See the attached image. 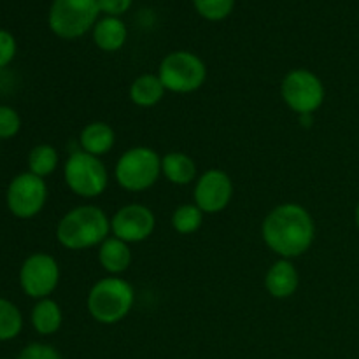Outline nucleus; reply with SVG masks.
<instances>
[{"instance_id":"obj_26","label":"nucleus","mask_w":359,"mask_h":359,"mask_svg":"<svg viewBox=\"0 0 359 359\" xmlns=\"http://www.w3.org/2000/svg\"><path fill=\"white\" fill-rule=\"evenodd\" d=\"M16 39L7 30H0V70L6 69L16 56Z\"/></svg>"},{"instance_id":"obj_29","label":"nucleus","mask_w":359,"mask_h":359,"mask_svg":"<svg viewBox=\"0 0 359 359\" xmlns=\"http://www.w3.org/2000/svg\"><path fill=\"white\" fill-rule=\"evenodd\" d=\"M354 221H356V226H358V230H359V202H358V205H356V210H354Z\"/></svg>"},{"instance_id":"obj_11","label":"nucleus","mask_w":359,"mask_h":359,"mask_svg":"<svg viewBox=\"0 0 359 359\" xmlns=\"http://www.w3.org/2000/svg\"><path fill=\"white\" fill-rule=\"evenodd\" d=\"M233 181L221 168H209L198 175L193 189V203L203 214H219L226 209L233 198Z\"/></svg>"},{"instance_id":"obj_5","label":"nucleus","mask_w":359,"mask_h":359,"mask_svg":"<svg viewBox=\"0 0 359 359\" xmlns=\"http://www.w3.org/2000/svg\"><path fill=\"white\" fill-rule=\"evenodd\" d=\"M63 181L74 195L81 198H98L109 186V170L102 158L72 151L63 163Z\"/></svg>"},{"instance_id":"obj_6","label":"nucleus","mask_w":359,"mask_h":359,"mask_svg":"<svg viewBox=\"0 0 359 359\" xmlns=\"http://www.w3.org/2000/svg\"><path fill=\"white\" fill-rule=\"evenodd\" d=\"M100 14L98 0H53L48 23L56 37L76 41L93 30Z\"/></svg>"},{"instance_id":"obj_16","label":"nucleus","mask_w":359,"mask_h":359,"mask_svg":"<svg viewBox=\"0 0 359 359\" xmlns=\"http://www.w3.org/2000/svg\"><path fill=\"white\" fill-rule=\"evenodd\" d=\"M161 175L174 186H188L198 179V167L189 154L172 151L161 156Z\"/></svg>"},{"instance_id":"obj_21","label":"nucleus","mask_w":359,"mask_h":359,"mask_svg":"<svg viewBox=\"0 0 359 359\" xmlns=\"http://www.w3.org/2000/svg\"><path fill=\"white\" fill-rule=\"evenodd\" d=\"M203 217H205V214L195 203H182V205L175 207V210L172 212L170 223L175 233L191 235L202 228Z\"/></svg>"},{"instance_id":"obj_18","label":"nucleus","mask_w":359,"mask_h":359,"mask_svg":"<svg viewBox=\"0 0 359 359\" xmlns=\"http://www.w3.org/2000/svg\"><path fill=\"white\" fill-rule=\"evenodd\" d=\"M165 93L167 90L158 74H142V76L135 77L128 90L130 100L140 109H151L158 105L163 100Z\"/></svg>"},{"instance_id":"obj_7","label":"nucleus","mask_w":359,"mask_h":359,"mask_svg":"<svg viewBox=\"0 0 359 359\" xmlns=\"http://www.w3.org/2000/svg\"><path fill=\"white\" fill-rule=\"evenodd\" d=\"M158 76L165 90L170 93L188 95L195 93L205 84L207 65L198 55L191 51H172L161 60Z\"/></svg>"},{"instance_id":"obj_23","label":"nucleus","mask_w":359,"mask_h":359,"mask_svg":"<svg viewBox=\"0 0 359 359\" xmlns=\"http://www.w3.org/2000/svg\"><path fill=\"white\" fill-rule=\"evenodd\" d=\"M195 11L207 21H223L233 13L235 0H193Z\"/></svg>"},{"instance_id":"obj_19","label":"nucleus","mask_w":359,"mask_h":359,"mask_svg":"<svg viewBox=\"0 0 359 359\" xmlns=\"http://www.w3.org/2000/svg\"><path fill=\"white\" fill-rule=\"evenodd\" d=\"M30 323L39 335H55L56 332H60V328H62L63 325L62 307H60L58 302L53 300L51 297L37 300V304L32 309Z\"/></svg>"},{"instance_id":"obj_9","label":"nucleus","mask_w":359,"mask_h":359,"mask_svg":"<svg viewBox=\"0 0 359 359\" xmlns=\"http://www.w3.org/2000/svg\"><path fill=\"white\" fill-rule=\"evenodd\" d=\"M48 184L42 177L23 172L13 177L6 191L7 209L18 219H32L42 212L48 202Z\"/></svg>"},{"instance_id":"obj_3","label":"nucleus","mask_w":359,"mask_h":359,"mask_svg":"<svg viewBox=\"0 0 359 359\" xmlns=\"http://www.w3.org/2000/svg\"><path fill=\"white\" fill-rule=\"evenodd\" d=\"M135 305V290L123 277L107 276L88 291V314L98 325L112 326L125 321Z\"/></svg>"},{"instance_id":"obj_27","label":"nucleus","mask_w":359,"mask_h":359,"mask_svg":"<svg viewBox=\"0 0 359 359\" xmlns=\"http://www.w3.org/2000/svg\"><path fill=\"white\" fill-rule=\"evenodd\" d=\"M133 0H98L100 13L105 16L119 18L132 7Z\"/></svg>"},{"instance_id":"obj_10","label":"nucleus","mask_w":359,"mask_h":359,"mask_svg":"<svg viewBox=\"0 0 359 359\" xmlns=\"http://www.w3.org/2000/svg\"><path fill=\"white\" fill-rule=\"evenodd\" d=\"M60 265L48 252H34L20 269V286L27 297L34 300L49 298L60 284Z\"/></svg>"},{"instance_id":"obj_8","label":"nucleus","mask_w":359,"mask_h":359,"mask_svg":"<svg viewBox=\"0 0 359 359\" xmlns=\"http://www.w3.org/2000/svg\"><path fill=\"white\" fill-rule=\"evenodd\" d=\"M280 97L290 111L297 116L316 114L326 98L325 83L309 69H293L283 77Z\"/></svg>"},{"instance_id":"obj_14","label":"nucleus","mask_w":359,"mask_h":359,"mask_svg":"<svg viewBox=\"0 0 359 359\" xmlns=\"http://www.w3.org/2000/svg\"><path fill=\"white\" fill-rule=\"evenodd\" d=\"M98 263L107 276L121 277L132 265V249L130 244L119 241L118 237L111 235L98 245Z\"/></svg>"},{"instance_id":"obj_15","label":"nucleus","mask_w":359,"mask_h":359,"mask_svg":"<svg viewBox=\"0 0 359 359\" xmlns=\"http://www.w3.org/2000/svg\"><path fill=\"white\" fill-rule=\"evenodd\" d=\"M79 146L84 153L102 158L116 146V132L105 121H91L81 130Z\"/></svg>"},{"instance_id":"obj_28","label":"nucleus","mask_w":359,"mask_h":359,"mask_svg":"<svg viewBox=\"0 0 359 359\" xmlns=\"http://www.w3.org/2000/svg\"><path fill=\"white\" fill-rule=\"evenodd\" d=\"M298 121H300V125L304 126V128H311V126L314 125V114L298 116Z\"/></svg>"},{"instance_id":"obj_13","label":"nucleus","mask_w":359,"mask_h":359,"mask_svg":"<svg viewBox=\"0 0 359 359\" xmlns=\"http://www.w3.org/2000/svg\"><path fill=\"white\" fill-rule=\"evenodd\" d=\"M298 286H300V273L291 259L279 258L266 270L265 290L272 298H277V300L291 298L297 293Z\"/></svg>"},{"instance_id":"obj_1","label":"nucleus","mask_w":359,"mask_h":359,"mask_svg":"<svg viewBox=\"0 0 359 359\" xmlns=\"http://www.w3.org/2000/svg\"><path fill=\"white\" fill-rule=\"evenodd\" d=\"M262 238L266 248L279 258H300L314 244V217L300 203H280L263 219Z\"/></svg>"},{"instance_id":"obj_24","label":"nucleus","mask_w":359,"mask_h":359,"mask_svg":"<svg viewBox=\"0 0 359 359\" xmlns=\"http://www.w3.org/2000/svg\"><path fill=\"white\" fill-rule=\"evenodd\" d=\"M21 130V116L11 105H0V140L16 137Z\"/></svg>"},{"instance_id":"obj_30","label":"nucleus","mask_w":359,"mask_h":359,"mask_svg":"<svg viewBox=\"0 0 359 359\" xmlns=\"http://www.w3.org/2000/svg\"><path fill=\"white\" fill-rule=\"evenodd\" d=\"M4 359H6V358H4Z\"/></svg>"},{"instance_id":"obj_12","label":"nucleus","mask_w":359,"mask_h":359,"mask_svg":"<svg viewBox=\"0 0 359 359\" xmlns=\"http://www.w3.org/2000/svg\"><path fill=\"white\" fill-rule=\"evenodd\" d=\"M156 230V216L144 203H126L111 217V235L126 244H140L153 237Z\"/></svg>"},{"instance_id":"obj_25","label":"nucleus","mask_w":359,"mask_h":359,"mask_svg":"<svg viewBox=\"0 0 359 359\" xmlns=\"http://www.w3.org/2000/svg\"><path fill=\"white\" fill-rule=\"evenodd\" d=\"M18 359H63V356L53 346L35 342L25 347Z\"/></svg>"},{"instance_id":"obj_20","label":"nucleus","mask_w":359,"mask_h":359,"mask_svg":"<svg viewBox=\"0 0 359 359\" xmlns=\"http://www.w3.org/2000/svg\"><path fill=\"white\" fill-rule=\"evenodd\" d=\"M58 151L51 144H39L28 153V172L46 179L58 168Z\"/></svg>"},{"instance_id":"obj_4","label":"nucleus","mask_w":359,"mask_h":359,"mask_svg":"<svg viewBox=\"0 0 359 359\" xmlns=\"http://www.w3.org/2000/svg\"><path fill=\"white\" fill-rule=\"evenodd\" d=\"M161 177V156L147 146L130 147L114 165V179L128 193H142L153 188Z\"/></svg>"},{"instance_id":"obj_17","label":"nucleus","mask_w":359,"mask_h":359,"mask_svg":"<svg viewBox=\"0 0 359 359\" xmlns=\"http://www.w3.org/2000/svg\"><path fill=\"white\" fill-rule=\"evenodd\" d=\"M93 42L100 51L116 53L125 46L128 30L119 18L104 16L93 27Z\"/></svg>"},{"instance_id":"obj_2","label":"nucleus","mask_w":359,"mask_h":359,"mask_svg":"<svg viewBox=\"0 0 359 359\" xmlns=\"http://www.w3.org/2000/svg\"><path fill=\"white\" fill-rule=\"evenodd\" d=\"M111 237V217L97 205H77L56 224V241L69 251L98 248Z\"/></svg>"},{"instance_id":"obj_22","label":"nucleus","mask_w":359,"mask_h":359,"mask_svg":"<svg viewBox=\"0 0 359 359\" xmlns=\"http://www.w3.org/2000/svg\"><path fill=\"white\" fill-rule=\"evenodd\" d=\"M23 330V314L7 298H0V342L14 340Z\"/></svg>"}]
</instances>
